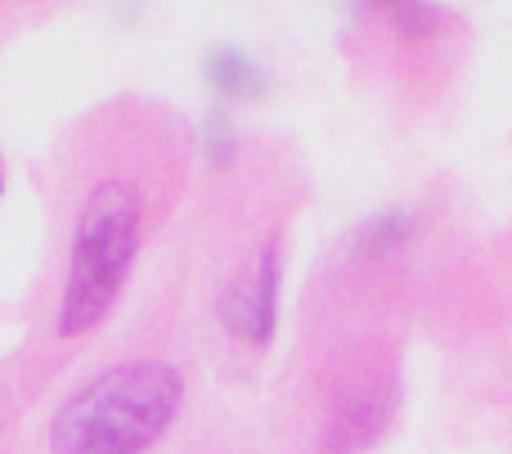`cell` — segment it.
Masks as SVG:
<instances>
[{
	"mask_svg": "<svg viewBox=\"0 0 512 454\" xmlns=\"http://www.w3.org/2000/svg\"><path fill=\"white\" fill-rule=\"evenodd\" d=\"M140 243V194L126 180H99L81 203V221L72 234V266L59 306V333H90L126 284V270Z\"/></svg>",
	"mask_w": 512,
	"mask_h": 454,
	"instance_id": "7a4b0ae2",
	"label": "cell"
},
{
	"mask_svg": "<svg viewBox=\"0 0 512 454\" xmlns=\"http://www.w3.org/2000/svg\"><path fill=\"white\" fill-rule=\"evenodd\" d=\"M378 5H387L391 9V18H396V27L405 36H436L441 32V14H436L427 0H378Z\"/></svg>",
	"mask_w": 512,
	"mask_h": 454,
	"instance_id": "52a82bcc",
	"label": "cell"
},
{
	"mask_svg": "<svg viewBox=\"0 0 512 454\" xmlns=\"http://www.w3.org/2000/svg\"><path fill=\"white\" fill-rule=\"evenodd\" d=\"M221 324L239 333L252 347H265L274 338V311H279V239H265L248 257V266L225 284L221 302Z\"/></svg>",
	"mask_w": 512,
	"mask_h": 454,
	"instance_id": "277c9868",
	"label": "cell"
},
{
	"mask_svg": "<svg viewBox=\"0 0 512 454\" xmlns=\"http://www.w3.org/2000/svg\"><path fill=\"white\" fill-rule=\"evenodd\" d=\"M414 239V216L400 212V207H391V212L373 216L369 225L360 230V243L355 248L364 252V257H387V252H400L405 243Z\"/></svg>",
	"mask_w": 512,
	"mask_h": 454,
	"instance_id": "8992f818",
	"label": "cell"
},
{
	"mask_svg": "<svg viewBox=\"0 0 512 454\" xmlns=\"http://www.w3.org/2000/svg\"><path fill=\"white\" fill-rule=\"evenodd\" d=\"M400 405V378L391 369H373V374L355 378L342 387L324 419V450L328 454H360L369 450L382 432L391 428Z\"/></svg>",
	"mask_w": 512,
	"mask_h": 454,
	"instance_id": "3957f363",
	"label": "cell"
},
{
	"mask_svg": "<svg viewBox=\"0 0 512 454\" xmlns=\"http://www.w3.org/2000/svg\"><path fill=\"white\" fill-rule=\"evenodd\" d=\"M207 77H212V86L221 90L225 99L261 95V90H265L261 68H256L248 54H239V50H216L212 59H207Z\"/></svg>",
	"mask_w": 512,
	"mask_h": 454,
	"instance_id": "5b68a950",
	"label": "cell"
},
{
	"mask_svg": "<svg viewBox=\"0 0 512 454\" xmlns=\"http://www.w3.org/2000/svg\"><path fill=\"white\" fill-rule=\"evenodd\" d=\"M185 378L162 360H131L90 378L50 423V454H144L171 428Z\"/></svg>",
	"mask_w": 512,
	"mask_h": 454,
	"instance_id": "6da1fadb",
	"label": "cell"
},
{
	"mask_svg": "<svg viewBox=\"0 0 512 454\" xmlns=\"http://www.w3.org/2000/svg\"><path fill=\"white\" fill-rule=\"evenodd\" d=\"M0 185H5V180H0Z\"/></svg>",
	"mask_w": 512,
	"mask_h": 454,
	"instance_id": "ba28073f",
	"label": "cell"
}]
</instances>
